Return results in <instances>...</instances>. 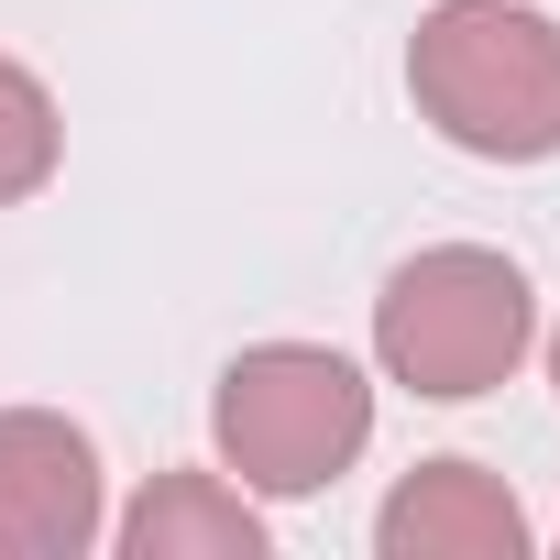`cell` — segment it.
I'll use <instances>...</instances> for the list:
<instances>
[{
  "label": "cell",
  "instance_id": "obj_1",
  "mask_svg": "<svg viewBox=\"0 0 560 560\" xmlns=\"http://www.w3.org/2000/svg\"><path fill=\"white\" fill-rule=\"evenodd\" d=\"M407 100L440 143L483 165L560 154V23L516 0H440L407 34Z\"/></svg>",
  "mask_w": 560,
  "mask_h": 560
},
{
  "label": "cell",
  "instance_id": "obj_2",
  "mask_svg": "<svg viewBox=\"0 0 560 560\" xmlns=\"http://www.w3.org/2000/svg\"><path fill=\"white\" fill-rule=\"evenodd\" d=\"M538 341V298H527V275L483 242H429L385 275V298H374V363L429 396V407H472L494 396Z\"/></svg>",
  "mask_w": 560,
  "mask_h": 560
},
{
  "label": "cell",
  "instance_id": "obj_3",
  "mask_svg": "<svg viewBox=\"0 0 560 560\" xmlns=\"http://www.w3.org/2000/svg\"><path fill=\"white\" fill-rule=\"evenodd\" d=\"M209 440L220 472H242V494H319L363 462L374 385L319 341H253L209 396Z\"/></svg>",
  "mask_w": 560,
  "mask_h": 560
},
{
  "label": "cell",
  "instance_id": "obj_4",
  "mask_svg": "<svg viewBox=\"0 0 560 560\" xmlns=\"http://www.w3.org/2000/svg\"><path fill=\"white\" fill-rule=\"evenodd\" d=\"M110 538L100 451L56 407H0V560H89Z\"/></svg>",
  "mask_w": 560,
  "mask_h": 560
},
{
  "label": "cell",
  "instance_id": "obj_5",
  "mask_svg": "<svg viewBox=\"0 0 560 560\" xmlns=\"http://www.w3.org/2000/svg\"><path fill=\"white\" fill-rule=\"evenodd\" d=\"M374 549L385 560H527V505L505 472L483 462H418L385 516H374Z\"/></svg>",
  "mask_w": 560,
  "mask_h": 560
},
{
  "label": "cell",
  "instance_id": "obj_6",
  "mask_svg": "<svg viewBox=\"0 0 560 560\" xmlns=\"http://www.w3.org/2000/svg\"><path fill=\"white\" fill-rule=\"evenodd\" d=\"M121 560H264V516L220 472H154L121 516Z\"/></svg>",
  "mask_w": 560,
  "mask_h": 560
},
{
  "label": "cell",
  "instance_id": "obj_7",
  "mask_svg": "<svg viewBox=\"0 0 560 560\" xmlns=\"http://www.w3.org/2000/svg\"><path fill=\"white\" fill-rule=\"evenodd\" d=\"M56 154H67V121H56L45 78H34L23 56H0V209L34 198V187L56 176Z\"/></svg>",
  "mask_w": 560,
  "mask_h": 560
},
{
  "label": "cell",
  "instance_id": "obj_8",
  "mask_svg": "<svg viewBox=\"0 0 560 560\" xmlns=\"http://www.w3.org/2000/svg\"><path fill=\"white\" fill-rule=\"evenodd\" d=\"M549 385H560V330H549Z\"/></svg>",
  "mask_w": 560,
  "mask_h": 560
}]
</instances>
